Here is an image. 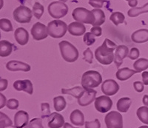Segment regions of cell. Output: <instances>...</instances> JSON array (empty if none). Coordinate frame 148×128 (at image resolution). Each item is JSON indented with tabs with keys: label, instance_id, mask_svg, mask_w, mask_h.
<instances>
[{
	"label": "cell",
	"instance_id": "6da1fadb",
	"mask_svg": "<svg viewBox=\"0 0 148 128\" xmlns=\"http://www.w3.org/2000/svg\"><path fill=\"white\" fill-rule=\"evenodd\" d=\"M116 46L114 42L110 39H106L103 44L99 47L95 51V56L96 60L101 64L108 65L114 61V53L116 49Z\"/></svg>",
	"mask_w": 148,
	"mask_h": 128
},
{
	"label": "cell",
	"instance_id": "7a4b0ae2",
	"mask_svg": "<svg viewBox=\"0 0 148 128\" xmlns=\"http://www.w3.org/2000/svg\"><path fill=\"white\" fill-rule=\"evenodd\" d=\"M102 82V77L98 71H86L82 77V86L84 89H92Z\"/></svg>",
	"mask_w": 148,
	"mask_h": 128
},
{
	"label": "cell",
	"instance_id": "3957f363",
	"mask_svg": "<svg viewBox=\"0 0 148 128\" xmlns=\"http://www.w3.org/2000/svg\"><path fill=\"white\" fill-rule=\"evenodd\" d=\"M61 55L67 62H74L79 58V51L67 41H62L59 44Z\"/></svg>",
	"mask_w": 148,
	"mask_h": 128
},
{
	"label": "cell",
	"instance_id": "277c9868",
	"mask_svg": "<svg viewBox=\"0 0 148 128\" xmlns=\"http://www.w3.org/2000/svg\"><path fill=\"white\" fill-rule=\"evenodd\" d=\"M67 28L68 27L67 24L61 20L51 21L47 25V32L49 36L55 39H59L64 36Z\"/></svg>",
	"mask_w": 148,
	"mask_h": 128
},
{
	"label": "cell",
	"instance_id": "5b68a950",
	"mask_svg": "<svg viewBox=\"0 0 148 128\" xmlns=\"http://www.w3.org/2000/svg\"><path fill=\"white\" fill-rule=\"evenodd\" d=\"M73 18L76 22L81 23L93 25L95 22V16L92 10H89L84 8H77L73 10Z\"/></svg>",
	"mask_w": 148,
	"mask_h": 128
},
{
	"label": "cell",
	"instance_id": "8992f818",
	"mask_svg": "<svg viewBox=\"0 0 148 128\" xmlns=\"http://www.w3.org/2000/svg\"><path fill=\"white\" fill-rule=\"evenodd\" d=\"M48 13L54 19H60L68 13V6L62 2H53L48 6Z\"/></svg>",
	"mask_w": 148,
	"mask_h": 128
},
{
	"label": "cell",
	"instance_id": "52a82bcc",
	"mask_svg": "<svg viewBox=\"0 0 148 128\" xmlns=\"http://www.w3.org/2000/svg\"><path fill=\"white\" fill-rule=\"evenodd\" d=\"M13 16L14 19L18 23H29L33 16V12L29 8L21 5L14 10Z\"/></svg>",
	"mask_w": 148,
	"mask_h": 128
},
{
	"label": "cell",
	"instance_id": "ba28073f",
	"mask_svg": "<svg viewBox=\"0 0 148 128\" xmlns=\"http://www.w3.org/2000/svg\"><path fill=\"white\" fill-rule=\"evenodd\" d=\"M107 128H123V117L119 112L111 111L104 118Z\"/></svg>",
	"mask_w": 148,
	"mask_h": 128
},
{
	"label": "cell",
	"instance_id": "9c48e42d",
	"mask_svg": "<svg viewBox=\"0 0 148 128\" xmlns=\"http://www.w3.org/2000/svg\"><path fill=\"white\" fill-rule=\"evenodd\" d=\"M113 106V101L110 97L107 96H101L95 100V107L98 112L101 113H107Z\"/></svg>",
	"mask_w": 148,
	"mask_h": 128
},
{
	"label": "cell",
	"instance_id": "30bf717a",
	"mask_svg": "<svg viewBox=\"0 0 148 128\" xmlns=\"http://www.w3.org/2000/svg\"><path fill=\"white\" fill-rule=\"evenodd\" d=\"M30 33L34 40L36 41L46 39L49 35L47 32V27H46L44 24L40 23V22H36L34 24L30 30Z\"/></svg>",
	"mask_w": 148,
	"mask_h": 128
},
{
	"label": "cell",
	"instance_id": "8fae6325",
	"mask_svg": "<svg viewBox=\"0 0 148 128\" xmlns=\"http://www.w3.org/2000/svg\"><path fill=\"white\" fill-rule=\"evenodd\" d=\"M97 92L92 89H84L81 96L78 99V104L82 107H86L90 105L92 101L96 100Z\"/></svg>",
	"mask_w": 148,
	"mask_h": 128
},
{
	"label": "cell",
	"instance_id": "7c38bea8",
	"mask_svg": "<svg viewBox=\"0 0 148 128\" xmlns=\"http://www.w3.org/2000/svg\"><path fill=\"white\" fill-rule=\"evenodd\" d=\"M119 90V85L113 79H108L102 82L101 91L107 96H113Z\"/></svg>",
	"mask_w": 148,
	"mask_h": 128
},
{
	"label": "cell",
	"instance_id": "4fadbf2b",
	"mask_svg": "<svg viewBox=\"0 0 148 128\" xmlns=\"http://www.w3.org/2000/svg\"><path fill=\"white\" fill-rule=\"evenodd\" d=\"M129 49L125 45H119L116 47V52L114 53V63L116 68H119L122 64L123 59L129 55Z\"/></svg>",
	"mask_w": 148,
	"mask_h": 128
},
{
	"label": "cell",
	"instance_id": "5bb4252c",
	"mask_svg": "<svg viewBox=\"0 0 148 128\" xmlns=\"http://www.w3.org/2000/svg\"><path fill=\"white\" fill-rule=\"evenodd\" d=\"M29 116L27 112L19 110L14 116V125L16 128H24L28 124Z\"/></svg>",
	"mask_w": 148,
	"mask_h": 128
},
{
	"label": "cell",
	"instance_id": "9a60e30c",
	"mask_svg": "<svg viewBox=\"0 0 148 128\" xmlns=\"http://www.w3.org/2000/svg\"><path fill=\"white\" fill-rule=\"evenodd\" d=\"M14 88L18 91H25L28 94L32 95L34 93V87L32 82L28 80H17L14 83Z\"/></svg>",
	"mask_w": 148,
	"mask_h": 128
},
{
	"label": "cell",
	"instance_id": "2e32d148",
	"mask_svg": "<svg viewBox=\"0 0 148 128\" xmlns=\"http://www.w3.org/2000/svg\"><path fill=\"white\" fill-rule=\"evenodd\" d=\"M6 68L10 71H24L28 72L30 71V66L27 63H24L19 61L12 60L6 64Z\"/></svg>",
	"mask_w": 148,
	"mask_h": 128
},
{
	"label": "cell",
	"instance_id": "e0dca14e",
	"mask_svg": "<svg viewBox=\"0 0 148 128\" xmlns=\"http://www.w3.org/2000/svg\"><path fill=\"white\" fill-rule=\"evenodd\" d=\"M64 125V118L61 114L58 113H51L48 117L49 128H61Z\"/></svg>",
	"mask_w": 148,
	"mask_h": 128
},
{
	"label": "cell",
	"instance_id": "ac0fdd59",
	"mask_svg": "<svg viewBox=\"0 0 148 128\" xmlns=\"http://www.w3.org/2000/svg\"><path fill=\"white\" fill-rule=\"evenodd\" d=\"M67 30L71 35L75 36H79L83 35L86 31L85 26L82 23L79 22H71L68 25Z\"/></svg>",
	"mask_w": 148,
	"mask_h": 128
},
{
	"label": "cell",
	"instance_id": "d6986e66",
	"mask_svg": "<svg viewBox=\"0 0 148 128\" xmlns=\"http://www.w3.org/2000/svg\"><path fill=\"white\" fill-rule=\"evenodd\" d=\"M14 37H15L16 41L20 45H25L29 40L28 32L23 27H18L15 30Z\"/></svg>",
	"mask_w": 148,
	"mask_h": 128
},
{
	"label": "cell",
	"instance_id": "ffe728a7",
	"mask_svg": "<svg viewBox=\"0 0 148 128\" xmlns=\"http://www.w3.org/2000/svg\"><path fill=\"white\" fill-rule=\"evenodd\" d=\"M131 39L135 43H145L148 42V30L140 29L135 31L132 34Z\"/></svg>",
	"mask_w": 148,
	"mask_h": 128
},
{
	"label": "cell",
	"instance_id": "44dd1931",
	"mask_svg": "<svg viewBox=\"0 0 148 128\" xmlns=\"http://www.w3.org/2000/svg\"><path fill=\"white\" fill-rule=\"evenodd\" d=\"M72 124L76 126H83L84 125V116L82 112L79 110H75L70 116Z\"/></svg>",
	"mask_w": 148,
	"mask_h": 128
},
{
	"label": "cell",
	"instance_id": "7402d4cb",
	"mask_svg": "<svg viewBox=\"0 0 148 128\" xmlns=\"http://www.w3.org/2000/svg\"><path fill=\"white\" fill-rule=\"evenodd\" d=\"M136 71H133L130 68H124L118 70V71L116 72V76L120 81H126L133 75L136 74Z\"/></svg>",
	"mask_w": 148,
	"mask_h": 128
},
{
	"label": "cell",
	"instance_id": "603a6c76",
	"mask_svg": "<svg viewBox=\"0 0 148 128\" xmlns=\"http://www.w3.org/2000/svg\"><path fill=\"white\" fill-rule=\"evenodd\" d=\"M13 51V44L8 41L2 40L0 42V56L1 57H7L11 54Z\"/></svg>",
	"mask_w": 148,
	"mask_h": 128
},
{
	"label": "cell",
	"instance_id": "cb8c5ba5",
	"mask_svg": "<svg viewBox=\"0 0 148 128\" xmlns=\"http://www.w3.org/2000/svg\"><path fill=\"white\" fill-rule=\"evenodd\" d=\"M132 104V100L127 97L120 99L117 102V110L121 113H126Z\"/></svg>",
	"mask_w": 148,
	"mask_h": 128
},
{
	"label": "cell",
	"instance_id": "d4e9b609",
	"mask_svg": "<svg viewBox=\"0 0 148 128\" xmlns=\"http://www.w3.org/2000/svg\"><path fill=\"white\" fill-rule=\"evenodd\" d=\"M92 12L93 13L95 16V22L92 25L99 27L105 22V15H104V11L100 10V9L96 8L92 10Z\"/></svg>",
	"mask_w": 148,
	"mask_h": 128
},
{
	"label": "cell",
	"instance_id": "484cf974",
	"mask_svg": "<svg viewBox=\"0 0 148 128\" xmlns=\"http://www.w3.org/2000/svg\"><path fill=\"white\" fill-rule=\"evenodd\" d=\"M84 90L82 87H75V88H71V89H67V88H63L62 89V94L71 95L72 96L76 99H79L81 96L82 93Z\"/></svg>",
	"mask_w": 148,
	"mask_h": 128
},
{
	"label": "cell",
	"instance_id": "4316f807",
	"mask_svg": "<svg viewBox=\"0 0 148 128\" xmlns=\"http://www.w3.org/2000/svg\"><path fill=\"white\" fill-rule=\"evenodd\" d=\"M148 13V2L144 5L143 7L141 8H133L130 9L127 12V14L130 17H136L138 15L142 14Z\"/></svg>",
	"mask_w": 148,
	"mask_h": 128
},
{
	"label": "cell",
	"instance_id": "83f0119b",
	"mask_svg": "<svg viewBox=\"0 0 148 128\" xmlns=\"http://www.w3.org/2000/svg\"><path fill=\"white\" fill-rule=\"evenodd\" d=\"M138 119L144 124L148 125V107H140L136 111Z\"/></svg>",
	"mask_w": 148,
	"mask_h": 128
},
{
	"label": "cell",
	"instance_id": "f1b7e54d",
	"mask_svg": "<svg viewBox=\"0 0 148 128\" xmlns=\"http://www.w3.org/2000/svg\"><path fill=\"white\" fill-rule=\"evenodd\" d=\"M133 68L137 71V73L145 71L148 68V59H145V58L138 59L133 64Z\"/></svg>",
	"mask_w": 148,
	"mask_h": 128
},
{
	"label": "cell",
	"instance_id": "f546056e",
	"mask_svg": "<svg viewBox=\"0 0 148 128\" xmlns=\"http://www.w3.org/2000/svg\"><path fill=\"white\" fill-rule=\"evenodd\" d=\"M54 103V109L56 110V112H60L66 107L67 103H66L65 99L63 96H56L53 99Z\"/></svg>",
	"mask_w": 148,
	"mask_h": 128
},
{
	"label": "cell",
	"instance_id": "4dcf8cb0",
	"mask_svg": "<svg viewBox=\"0 0 148 128\" xmlns=\"http://www.w3.org/2000/svg\"><path fill=\"white\" fill-rule=\"evenodd\" d=\"M125 15L121 13V12H114L113 14H111L110 17V21L113 22V23L115 25H119L120 24H122L125 21Z\"/></svg>",
	"mask_w": 148,
	"mask_h": 128
},
{
	"label": "cell",
	"instance_id": "1f68e13d",
	"mask_svg": "<svg viewBox=\"0 0 148 128\" xmlns=\"http://www.w3.org/2000/svg\"><path fill=\"white\" fill-rule=\"evenodd\" d=\"M45 8L43 5H41L39 2H35L33 7V14L37 19H39L44 14Z\"/></svg>",
	"mask_w": 148,
	"mask_h": 128
},
{
	"label": "cell",
	"instance_id": "d6a6232c",
	"mask_svg": "<svg viewBox=\"0 0 148 128\" xmlns=\"http://www.w3.org/2000/svg\"><path fill=\"white\" fill-rule=\"evenodd\" d=\"M13 123L10 118L2 112L0 113V128H5L7 127H12Z\"/></svg>",
	"mask_w": 148,
	"mask_h": 128
},
{
	"label": "cell",
	"instance_id": "836d02e7",
	"mask_svg": "<svg viewBox=\"0 0 148 128\" xmlns=\"http://www.w3.org/2000/svg\"><path fill=\"white\" fill-rule=\"evenodd\" d=\"M0 28L5 32H10L13 30L11 22L8 19H0Z\"/></svg>",
	"mask_w": 148,
	"mask_h": 128
},
{
	"label": "cell",
	"instance_id": "e575fe53",
	"mask_svg": "<svg viewBox=\"0 0 148 128\" xmlns=\"http://www.w3.org/2000/svg\"><path fill=\"white\" fill-rule=\"evenodd\" d=\"M83 40H84V44H87L88 46L92 45V44H94V42H96L94 35H93L92 33H86L84 35Z\"/></svg>",
	"mask_w": 148,
	"mask_h": 128
},
{
	"label": "cell",
	"instance_id": "d590c367",
	"mask_svg": "<svg viewBox=\"0 0 148 128\" xmlns=\"http://www.w3.org/2000/svg\"><path fill=\"white\" fill-rule=\"evenodd\" d=\"M41 108H42V118H47L51 116V109H50V105L48 103H42Z\"/></svg>",
	"mask_w": 148,
	"mask_h": 128
},
{
	"label": "cell",
	"instance_id": "8d00e7d4",
	"mask_svg": "<svg viewBox=\"0 0 148 128\" xmlns=\"http://www.w3.org/2000/svg\"><path fill=\"white\" fill-rule=\"evenodd\" d=\"M29 128H44L42 125V119L39 118H34L30 121L28 125Z\"/></svg>",
	"mask_w": 148,
	"mask_h": 128
},
{
	"label": "cell",
	"instance_id": "74e56055",
	"mask_svg": "<svg viewBox=\"0 0 148 128\" xmlns=\"http://www.w3.org/2000/svg\"><path fill=\"white\" fill-rule=\"evenodd\" d=\"M18 101L16 99H10L8 100L7 103H6V106L8 109L10 110H16L18 107Z\"/></svg>",
	"mask_w": 148,
	"mask_h": 128
},
{
	"label": "cell",
	"instance_id": "f35d334b",
	"mask_svg": "<svg viewBox=\"0 0 148 128\" xmlns=\"http://www.w3.org/2000/svg\"><path fill=\"white\" fill-rule=\"evenodd\" d=\"M85 128H100L101 127V124L99 119H95L92 121H86L84 123Z\"/></svg>",
	"mask_w": 148,
	"mask_h": 128
},
{
	"label": "cell",
	"instance_id": "ab89813d",
	"mask_svg": "<svg viewBox=\"0 0 148 128\" xmlns=\"http://www.w3.org/2000/svg\"><path fill=\"white\" fill-rule=\"evenodd\" d=\"M83 55H84V59L85 62H87L89 64H91L92 62V58H93V56H92V53L91 51V50L90 48H88L86 49L85 51L83 53Z\"/></svg>",
	"mask_w": 148,
	"mask_h": 128
},
{
	"label": "cell",
	"instance_id": "60d3db41",
	"mask_svg": "<svg viewBox=\"0 0 148 128\" xmlns=\"http://www.w3.org/2000/svg\"><path fill=\"white\" fill-rule=\"evenodd\" d=\"M140 56V52L139 50L136 47H133L130 51L129 53V55H128V57L130 58L132 60H134V59H136L139 57Z\"/></svg>",
	"mask_w": 148,
	"mask_h": 128
},
{
	"label": "cell",
	"instance_id": "b9f144b4",
	"mask_svg": "<svg viewBox=\"0 0 148 128\" xmlns=\"http://www.w3.org/2000/svg\"><path fill=\"white\" fill-rule=\"evenodd\" d=\"M104 0H89V4L95 8H101L104 6Z\"/></svg>",
	"mask_w": 148,
	"mask_h": 128
},
{
	"label": "cell",
	"instance_id": "7bdbcfd3",
	"mask_svg": "<svg viewBox=\"0 0 148 128\" xmlns=\"http://www.w3.org/2000/svg\"><path fill=\"white\" fill-rule=\"evenodd\" d=\"M90 33H92V34L94 36H96L99 37V36H101V34H102V30H101V27H99V26H93V27L91 28Z\"/></svg>",
	"mask_w": 148,
	"mask_h": 128
},
{
	"label": "cell",
	"instance_id": "ee69618b",
	"mask_svg": "<svg viewBox=\"0 0 148 128\" xmlns=\"http://www.w3.org/2000/svg\"><path fill=\"white\" fill-rule=\"evenodd\" d=\"M144 83L141 82V81H135L133 83V87H134L136 91L138 92V93H141L144 90Z\"/></svg>",
	"mask_w": 148,
	"mask_h": 128
},
{
	"label": "cell",
	"instance_id": "f6af8a7d",
	"mask_svg": "<svg viewBox=\"0 0 148 128\" xmlns=\"http://www.w3.org/2000/svg\"><path fill=\"white\" fill-rule=\"evenodd\" d=\"M8 82L7 79H0V91H3L6 90V88H8Z\"/></svg>",
	"mask_w": 148,
	"mask_h": 128
},
{
	"label": "cell",
	"instance_id": "bcb514c9",
	"mask_svg": "<svg viewBox=\"0 0 148 128\" xmlns=\"http://www.w3.org/2000/svg\"><path fill=\"white\" fill-rule=\"evenodd\" d=\"M142 81L145 85H148V71H145L142 73Z\"/></svg>",
	"mask_w": 148,
	"mask_h": 128
},
{
	"label": "cell",
	"instance_id": "7dc6e473",
	"mask_svg": "<svg viewBox=\"0 0 148 128\" xmlns=\"http://www.w3.org/2000/svg\"><path fill=\"white\" fill-rule=\"evenodd\" d=\"M0 98H1V103H0V108H2L5 107V103L6 102V98H5V96H4L2 93H0Z\"/></svg>",
	"mask_w": 148,
	"mask_h": 128
},
{
	"label": "cell",
	"instance_id": "c3c4849f",
	"mask_svg": "<svg viewBox=\"0 0 148 128\" xmlns=\"http://www.w3.org/2000/svg\"><path fill=\"white\" fill-rule=\"evenodd\" d=\"M128 5L129 6L133 8H136V5H138V1L137 0H130L129 2H128Z\"/></svg>",
	"mask_w": 148,
	"mask_h": 128
},
{
	"label": "cell",
	"instance_id": "681fc988",
	"mask_svg": "<svg viewBox=\"0 0 148 128\" xmlns=\"http://www.w3.org/2000/svg\"><path fill=\"white\" fill-rule=\"evenodd\" d=\"M142 102L145 105V106L148 107V95H145L142 99Z\"/></svg>",
	"mask_w": 148,
	"mask_h": 128
},
{
	"label": "cell",
	"instance_id": "f907efd6",
	"mask_svg": "<svg viewBox=\"0 0 148 128\" xmlns=\"http://www.w3.org/2000/svg\"><path fill=\"white\" fill-rule=\"evenodd\" d=\"M63 127H64V128H76V127H73L69 123H64V126Z\"/></svg>",
	"mask_w": 148,
	"mask_h": 128
},
{
	"label": "cell",
	"instance_id": "816d5d0a",
	"mask_svg": "<svg viewBox=\"0 0 148 128\" xmlns=\"http://www.w3.org/2000/svg\"><path fill=\"white\" fill-rule=\"evenodd\" d=\"M138 128H148V126H141Z\"/></svg>",
	"mask_w": 148,
	"mask_h": 128
},
{
	"label": "cell",
	"instance_id": "f5cc1de1",
	"mask_svg": "<svg viewBox=\"0 0 148 128\" xmlns=\"http://www.w3.org/2000/svg\"><path fill=\"white\" fill-rule=\"evenodd\" d=\"M60 2H67V1H68V0H59Z\"/></svg>",
	"mask_w": 148,
	"mask_h": 128
},
{
	"label": "cell",
	"instance_id": "db71d44e",
	"mask_svg": "<svg viewBox=\"0 0 148 128\" xmlns=\"http://www.w3.org/2000/svg\"><path fill=\"white\" fill-rule=\"evenodd\" d=\"M126 1H128V2H129V1H130V0H126Z\"/></svg>",
	"mask_w": 148,
	"mask_h": 128
}]
</instances>
